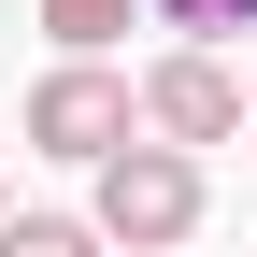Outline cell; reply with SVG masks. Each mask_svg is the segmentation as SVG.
Segmentation results:
<instances>
[{
    "label": "cell",
    "instance_id": "obj_3",
    "mask_svg": "<svg viewBox=\"0 0 257 257\" xmlns=\"http://www.w3.org/2000/svg\"><path fill=\"white\" fill-rule=\"evenodd\" d=\"M243 100H257V86H243L214 43H172V57L143 72V128L186 143V157H200V143H243Z\"/></svg>",
    "mask_w": 257,
    "mask_h": 257
},
{
    "label": "cell",
    "instance_id": "obj_7",
    "mask_svg": "<svg viewBox=\"0 0 257 257\" xmlns=\"http://www.w3.org/2000/svg\"><path fill=\"white\" fill-rule=\"evenodd\" d=\"M0 214H15V200H0Z\"/></svg>",
    "mask_w": 257,
    "mask_h": 257
},
{
    "label": "cell",
    "instance_id": "obj_2",
    "mask_svg": "<svg viewBox=\"0 0 257 257\" xmlns=\"http://www.w3.org/2000/svg\"><path fill=\"white\" fill-rule=\"evenodd\" d=\"M29 143L43 157H72V172H100L114 143H143V72H100V57H57L43 86H29Z\"/></svg>",
    "mask_w": 257,
    "mask_h": 257
},
{
    "label": "cell",
    "instance_id": "obj_4",
    "mask_svg": "<svg viewBox=\"0 0 257 257\" xmlns=\"http://www.w3.org/2000/svg\"><path fill=\"white\" fill-rule=\"evenodd\" d=\"M128 29H157L143 0H43V43L57 57H100V43H128Z\"/></svg>",
    "mask_w": 257,
    "mask_h": 257
},
{
    "label": "cell",
    "instance_id": "obj_6",
    "mask_svg": "<svg viewBox=\"0 0 257 257\" xmlns=\"http://www.w3.org/2000/svg\"><path fill=\"white\" fill-rule=\"evenodd\" d=\"M157 29H186V43H229V29H257V0H143Z\"/></svg>",
    "mask_w": 257,
    "mask_h": 257
},
{
    "label": "cell",
    "instance_id": "obj_5",
    "mask_svg": "<svg viewBox=\"0 0 257 257\" xmlns=\"http://www.w3.org/2000/svg\"><path fill=\"white\" fill-rule=\"evenodd\" d=\"M0 257H114L100 214H0Z\"/></svg>",
    "mask_w": 257,
    "mask_h": 257
},
{
    "label": "cell",
    "instance_id": "obj_1",
    "mask_svg": "<svg viewBox=\"0 0 257 257\" xmlns=\"http://www.w3.org/2000/svg\"><path fill=\"white\" fill-rule=\"evenodd\" d=\"M86 214H100V243L114 257H172V243H200V214H214V186H200V157L186 143H114L100 172H86Z\"/></svg>",
    "mask_w": 257,
    "mask_h": 257
}]
</instances>
